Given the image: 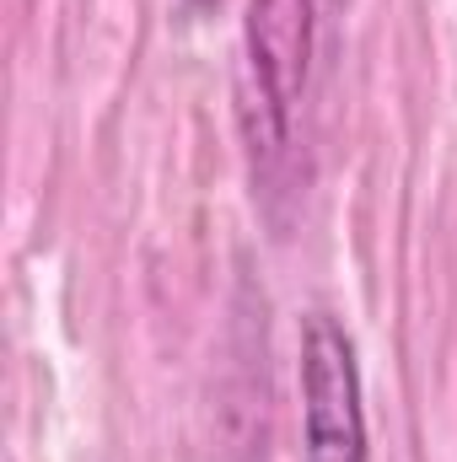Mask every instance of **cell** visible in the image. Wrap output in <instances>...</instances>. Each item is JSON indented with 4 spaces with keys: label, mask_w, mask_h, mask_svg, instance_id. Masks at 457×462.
<instances>
[{
    "label": "cell",
    "mask_w": 457,
    "mask_h": 462,
    "mask_svg": "<svg viewBox=\"0 0 457 462\" xmlns=\"http://www.w3.org/2000/svg\"><path fill=\"white\" fill-rule=\"evenodd\" d=\"M307 54H312V0H247L237 114L258 162H275L291 140V118L307 87Z\"/></svg>",
    "instance_id": "cell-1"
},
{
    "label": "cell",
    "mask_w": 457,
    "mask_h": 462,
    "mask_svg": "<svg viewBox=\"0 0 457 462\" xmlns=\"http://www.w3.org/2000/svg\"><path fill=\"white\" fill-rule=\"evenodd\" d=\"M302 452L307 462H366L360 365L329 312H312L302 328Z\"/></svg>",
    "instance_id": "cell-2"
},
{
    "label": "cell",
    "mask_w": 457,
    "mask_h": 462,
    "mask_svg": "<svg viewBox=\"0 0 457 462\" xmlns=\"http://www.w3.org/2000/svg\"><path fill=\"white\" fill-rule=\"evenodd\" d=\"M205 5H210V0H205Z\"/></svg>",
    "instance_id": "cell-3"
}]
</instances>
